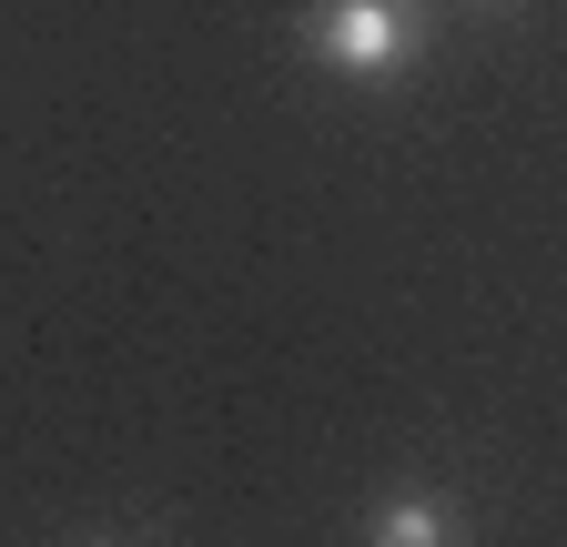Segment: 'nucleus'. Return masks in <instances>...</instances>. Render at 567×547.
Here are the masks:
<instances>
[{"instance_id": "f03ea898", "label": "nucleus", "mask_w": 567, "mask_h": 547, "mask_svg": "<svg viewBox=\"0 0 567 547\" xmlns=\"http://www.w3.org/2000/svg\"><path fill=\"white\" fill-rule=\"evenodd\" d=\"M365 547H466V527H456V507H446V497L405 487V497H385V507H375Z\"/></svg>"}, {"instance_id": "7ed1b4c3", "label": "nucleus", "mask_w": 567, "mask_h": 547, "mask_svg": "<svg viewBox=\"0 0 567 547\" xmlns=\"http://www.w3.org/2000/svg\"><path fill=\"white\" fill-rule=\"evenodd\" d=\"M476 11H507V0H476Z\"/></svg>"}, {"instance_id": "f257e3e1", "label": "nucleus", "mask_w": 567, "mask_h": 547, "mask_svg": "<svg viewBox=\"0 0 567 547\" xmlns=\"http://www.w3.org/2000/svg\"><path fill=\"white\" fill-rule=\"evenodd\" d=\"M425 41V0H315L305 11V51L344 82H395Z\"/></svg>"}]
</instances>
